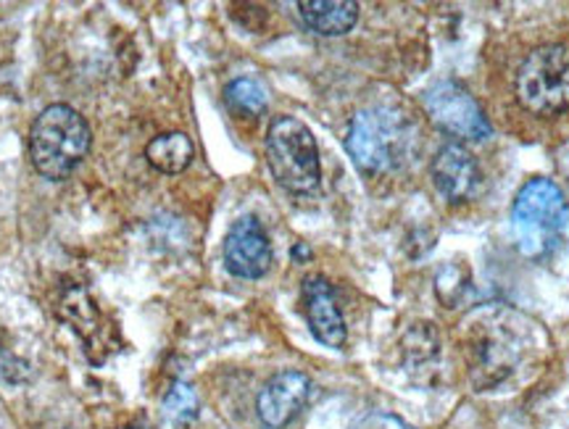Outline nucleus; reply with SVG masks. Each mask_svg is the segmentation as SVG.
Listing matches in <instances>:
<instances>
[{"instance_id":"1","label":"nucleus","mask_w":569,"mask_h":429,"mask_svg":"<svg viewBox=\"0 0 569 429\" xmlns=\"http://www.w3.org/2000/svg\"><path fill=\"white\" fill-rule=\"evenodd\" d=\"M469 338V380L478 390L507 385L536 356V325L517 311H488Z\"/></svg>"},{"instance_id":"2","label":"nucleus","mask_w":569,"mask_h":429,"mask_svg":"<svg viewBox=\"0 0 569 429\" xmlns=\"http://www.w3.org/2000/svg\"><path fill=\"white\" fill-rule=\"evenodd\" d=\"M88 119L67 103H51L38 113L30 130V159L40 177L63 182L90 153Z\"/></svg>"},{"instance_id":"3","label":"nucleus","mask_w":569,"mask_h":429,"mask_svg":"<svg viewBox=\"0 0 569 429\" xmlns=\"http://www.w3.org/2000/svg\"><path fill=\"white\" fill-rule=\"evenodd\" d=\"M415 146V127L407 113L390 106L361 109L348 124L346 150L356 167L367 174L393 171L409 159Z\"/></svg>"},{"instance_id":"4","label":"nucleus","mask_w":569,"mask_h":429,"mask_svg":"<svg viewBox=\"0 0 569 429\" xmlns=\"http://www.w3.org/2000/svg\"><path fill=\"white\" fill-rule=\"evenodd\" d=\"M511 221H515L519 250L530 259H540L557 246L569 221L565 192L546 177L525 182L511 206Z\"/></svg>"},{"instance_id":"5","label":"nucleus","mask_w":569,"mask_h":429,"mask_svg":"<svg viewBox=\"0 0 569 429\" xmlns=\"http://www.w3.org/2000/svg\"><path fill=\"white\" fill-rule=\"evenodd\" d=\"M267 163L277 184L296 196L315 192L322 180L315 134L296 117H277L269 124Z\"/></svg>"},{"instance_id":"6","label":"nucleus","mask_w":569,"mask_h":429,"mask_svg":"<svg viewBox=\"0 0 569 429\" xmlns=\"http://www.w3.org/2000/svg\"><path fill=\"white\" fill-rule=\"evenodd\" d=\"M517 100L538 117L569 111V48L540 46L517 71Z\"/></svg>"},{"instance_id":"7","label":"nucleus","mask_w":569,"mask_h":429,"mask_svg":"<svg viewBox=\"0 0 569 429\" xmlns=\"http://www.w3.org/2000/svg\"><path fill=\"white\" fill-rule=\"evenodd\" d=\"M425 109L440 130L461 140L490 138V121L480 103L459 82H438L425 92Z\"/></svg>"},{"instance_id":"8","label":"nucleus","mask_w":569,"mask_h":429,"mask_svg":"<svg viewBox=\"0 0 569 429\" xmlns=\"http://www.w3.org/2000/svg\"><path fill=\"white\" fill-rule=\"evenodd\" d=\"M224 267L240 280H259L272 269V242L256 217H243L224 238Z\"/></svg>"},{"instance_id":"9","label":"nucleus","mask_w":569,"mask_h":429,"mask_svg":"<svg viewBox=\"0 0 569 429\" xmlns=\"http://www.w3.org/2000/svg\"><path fill=\"white\" fill-rule=\"evenodd\" d=\"M311 398V380L309 375L296 369L277 371L259 398H256V413L267 429H284L298 413L306 409Z\"/></svg>"},{"instance_id":"10","label":"nucleus","mask_w":569,"mask_h":429,"mask_svg":"<svg viewBox=\"0 0 569 429\" xmlns=\"http://www.w3.org/2000/svg\"><path fill=\"white\" fill-rule=\"evenodd\" d=\"M430 177L436 190L448 203H469L482 190V171L465 146H443L432 159Z\"/></svg>"},{"instance_id":"11","label":"nucleus","mask_w":569,"mask_h":429,"mask_svg":"<svg viewBox=\"0 0 569 429\" xmlns=\"http://www.w3.org/2000/svg\"><path fill=\"white\" fill-rule=\"evenodd\" d=\"M301 298L311 335L327 348H343L348 340V327L332 285L322 275L306 277L301 285Z\"/></svg>"},{"instance_id":"12","label":"nucleus","mask_w":569,"mask_h":429,"mask_svg":"<svg viewBox=\"0 0 569 429\" xmlns=\"http://www.w3.org/2000/svg\"><path fill=\"white\" fill-rule=\"evenodd\" d=\"M298 13L306 30L322 38H340L351 32L359 21V3L353 0H301Z\"/></svg>"},{"instance_id":"13","label":"nucleus","mask_w":569,"mask_h":429,"mask_svg":"<svg viewBox=\"0 0 569 429\" xmlns=\"http://www.w3.org/2000/svg\"><path fill=\"white\" fill-rule=\"evenodd\" d=\"M196 146L184 132H163L146 146V159L161 174H180L193 163Z\"/></svg>"},{"instance_id":"14","label":"nucleus","mask_w":569,"mask_h":429,"mask_svg":"<svg viewBox=\"0 0 569 429\" xmlns=\"http://www.w3.org/2000/svg\"><path fill=\"white\" fill-rule=\"evenodd\" d=\"M267 90L259 80L251 77H238L224 88V103L232 113L240 117H259L267 109Z\"/></svg>"},{"instance_id":"15","label":"nucleus","mask_w":569,"mask_h":429,"mask_svg":"<svg viewBox=\"0 0 569 429\" xmlns=\"http://www.w3.org/2000/svg\"><path fill=\"white\" fill-rule=\"evenodd\" d=\"M198 411H201V398L193 385L174 382L163 396V413L174 427H190L198 419Z\"/></svg>"},{"instance_id":"16","label":"nucleus","mask_w":569,"mask_h":429,"mask_svg":"<svg viewBox=\"0 0 569 429\" xmlns=\"http://www.w3.org/2000/svg\"><path fill=\"white\" fill-rule=\"evenodd\" d=\"M351 429H411L407 421L393 417L388 411H372L367 417H361L359 421H353Z\"/></svg>"},{"instance_id":"17","label":"nucleus","mask_w":569,"mask_h":429,"mask_svg":"<svg viewBox=\"0 0 569 429\" xmlns=\"http://www.w3.org/2000/svg\"><path fill=\"white\" fill-rule=\"evenodd\" d=\"M293 259L296 261H303V259H311V250L303 246V242H298V246L293 248Z\"/></svg>"},{"instance_id":"18","label":"nucleus","mask_w":569,"mask_h":429,"mask_svg":"<svg viewBox=\"0 0 569 429\" xmlns=\"http://www.w3.org/2000/svg\"><path fill=\"white\" fill-rule=\"evenodd\" d=\"M122 429H153V427L148 425V421H132V425H127Z\"/></svg>"}]
</instances>
